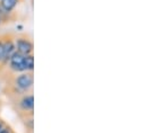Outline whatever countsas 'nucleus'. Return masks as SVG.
I'll return each mask as SVG.
<instances>
[{"label": "nucleus", "mask_w": 146, "mask_h": 133, "mask_svg": "<svg viewBox=\"0 0 146 133\" xmlns=\"http://www.w3.org/2000/svg\"><path fill=\"white\" fill-rule=\"evenodd\" d=\"M15 133H16V132H15Z\"/></svg>", "instance_id": "2eb2a0df"}, {"label": "nucleus", "mask_w": 146, "mask_h": 133, "mask_svg": "<svg viewBox=\"0 0 146 133\" xmlns=\"http://www.w3.org/2000/svg\"><path fill=\"white\" fill-rule=\"evenodd\" d=\"M11 82L22 94L32 93L34 87V72H21L14 74Z\"/></svg>", "instance_id": "f03ea898"}, {"label": "nucleus", "mask_w": 146, "mask_h": 133, "mask_svg": "<svg viewBox=\"0 0 146 133\" xmlns=\"http://www.w3.org/2000/svg\"><path fill=\"white\" fill-rule=\"evenodd\" d=\"M17 28H18V30H23V26H22V25H18Z\"/></svg>", "instance_id": "f8f14e48"}, {"label": "nucleus", "mask_w": 146, "mask_h": 133, "mask_svg": "<svg viewBox=\"0 0 146 133\" xmlns=\"http://www.w3.org/2000/svg\"><path fill=\"white\" fill-rule=\"evenodd\" d=\"M6 123H7V122H6L3 119H1V117H0V130L6 125Z\"/></svg>", "instance_id": "9b49d317"}, {"label": "nucleus", "mask_w": 146, "mask_h": 133, "mask_svg": "<svg viewBox=\"0 0 146 133\" xmlns=\"http://www.w3.org/2000/svg\"><path fill=\"white\" fill-rule=\"evenodd\" d=\"M2 26H3V23H2V20H1V19H0V28H1V27H2Z\"/></svg>", "instance_id": "ddd939ff"}, {"label": "nucleus", "mask_w": 146, "mask_h": 133, "mask_svg": "<svg viewBox=\"0 0 146 133\" xmlns=\"http://www.w3.org/2000/svg\"><path fill=\"white\" fill-rule=\"evenodd\" d=\"M0 19L2 20L3 25H8V24H13L15 22H17L18 16H17V11H8L6 10L1 3H0Z\"/></svg>", "instance_id": "39448f33"}, {"label": "nucleus", "mask_w": 146, "mask_h": 133, "mask_svg": "<svg viewBox=\"0 0 146 133\" xmlns=\"http://www.w3.org/2000/svg\"><path fill=\"white\" fill-rule=\"evenodd\" d=\"M24 54L15 51L13 53V55L9 59L8 66H7V70L10 71L14 74L21 73V72H25V68H24Z\"/></svg>", "instance_id": "20e7f679"}, {"label": "nucleus", "mask_w": 146, "mask_h": 133, "mask_svg": "<svg viewBox=\"0 0 146 133\" xmlns=\"http://www.w3.org/2000/svg\"><path fill=\"white\" fill-rule=\"evenodd\" d=\"M10 106L13 111L16 113L18 119L24 117L26 115H33L34 114V94L26 93L23 95H19L15 98L9 100Z\"/></svg>", "instance_id": "f257e3e1"}, {"label": "nucleus", "mask_w": 146, "mask_h": 133, "mask_svg": "<svg viewBox=\"0 0 146 133\" xmlns=\"http://www.w3.org/2000/svg\"><path fill=\"white\" fill-rule=\"evenodd\" d=\"M0 89H1V88H0Z\"/></svg>", "instance_id": "4468645a"}, {"label": "nucleus", "mask_w": 146, "mask_h": 133, "mask_svg": "<svg viewBox=\"0 0 146 133\" xmlns=\"http://www.w3.org/2000/svg\"><path fill=\"white\" fill-rule=\"evenodd\" d=\"M0 133H15V130L10 124L6 123V125L0 130Z\"/></svg>", "instance_id": "9d476101"}, {"label": "nucleus", "mask_w": 146, "mask_h": 133, "mask_svg": "<svg viewBox=\"0 0 146 133\" xmlns=\"http://www.w3.org/2000/svg\"><path fill=\"white\" fill-rule=\"evenodd\" d=\"M14 41H15V47H16L17 52H19L24 55L34 54V42L30 34H16Z\"/></svg>", "instance_id": "7ed1b4c3"}, {"label": "nucleus", "mask_w": 146, "mask_h": 133, "mask_svg": "<svg viewBox=\"0 0 146 133\" xmlns=\"http://www.w3.org/2000/svg\"><path fill=\"white\" fill-rule=\"evenodd\" d=\"M25 0H0L1 6L8 11H16V9L24 2Z\"/></svg>", "instance_id": "0eeeda50"}, {"label": "nucleus", "mask_w": 146, "mask_h": 133, "mask_svg": "<svg viewBox=\"0 0 146 133\" xmlns=\"http://www.w3.org/2000/svg\"><path fill=\"white\" fill-rule=\"evenodd\" d=\"M34 54H29L24 57L25 72H34Z\"/></svg>", "instance_id": "6e6552de"}, {"label": "nucleus", "mask_w": 146, "mask_h": 133, "mask_svg": "<svg viewBox=\"0 0 146 133\" xmlns=\"http://www.w3.org/2000/svg\"><path fill=\"white\" fill-rule=\"evenodd\" d=\"M5 58V47H3V35L0 34V63Z\"/></svg>", "instance_id": "1a4fd4ad"}, {"label": "nucleus", "mask_w": 146, "mask_h": 133, "mask_svg": "<svg viewBox=\"0 0 146 133\" xmlns=\"http://www.w3.org/2000/svg\"><path fill=\"white\" fill-rule=\"evenodd\" d=\"M21 123L24 128L25 133H34V114L21 117Z\"/></svg>", "instance_id": "423d86ee"}]
</instances>
